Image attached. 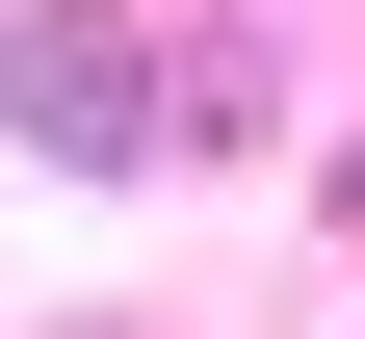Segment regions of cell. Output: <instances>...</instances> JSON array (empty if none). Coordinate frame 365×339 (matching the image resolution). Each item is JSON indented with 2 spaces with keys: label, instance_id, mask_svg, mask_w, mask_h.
<instances>
[{
  "label": "cell",
  "instance_id": "obj_1",
  "mask_svg": "<svg viewBox=\"0 0 365 339\" xmlns=\"http://www.w3.org/2000/svg\"><path fill=\"white\" fill-rule=\"evenodd\" d=\"M0 131L53 183H130V157H182V105H157V26H105V0H0Z\"/></svg>",
  "mask_w": 365,
  "mask_h": 339
},
{
  "label": "cell",
  "instance_id": "obj_2",
  "mask_svg": "<svg viewBox=\"0 0 365 339\" xmlns=\"http://www.w3.org/2000/svg\"><path fill=\"white\" fill-rule=\"evenodd\" d=\"M157 105H182V157H261V53L209 26V53H157Z\"/></svg>",
  "mask_w": 365,
  "mask_h": 339
}]
</instances>
